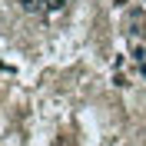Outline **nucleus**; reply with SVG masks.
I'll return each instance as SVG.
<instances>
[{
  "instance_id": "2",
  "label": "nucleus",
  "mask_w": 146,
  "mask_h": 146,
  "mask_svg": "<svg viewBox=\"0 0 146 146\" xmlns=\"http://www.w3.org/2000/svg\"><path fill=\"white\" fill-rule=\"evenodd\" d=\"M20 7L27 13H46V0H20Z\"/></svg>"
},
{
  "instance_id": "1",
  "label": "nucleus",
  "mask_w": 146,
  "mask_h": 146,
  "mask_svg": "<svg viewBox=\"0 0 146 146\" xmlns=\"http://www.w3.org/2000/svg\"><path fill=\"white\" fill-rule=\"evenodd\" d=\"M126 33H129V36H139V40L146 36V10L133 7V10L126 13Z\"/></svg>"
},
{
  "instance_id": "4",
  "label": "nucleus",
  "mask_w": 146,
  "mask_h": 146,
  "mask_svg": "<svg viewBox=\"0 0 146 146\" xmlns=\"http://www.w3.org/2000/svg\"><path fill=\"white\" fill-rule=\"evenodd\" d=\"M56 146H73V143H70V136H60V139H56Z\"/></svg>"
},
{
  "instance_id": "3",
  "label": "nucleus",
  "mask_w": 146,
  "mask_h": 146,
  "mask_svg": "<svg viewBox=\"0 0 146 146\" xmlns=\"http://www.w3.org/2000/svg\"><path fill=\"white\" fill-rule=\"evenodd\" d=\"M66 0H46V13H56V10H63Z\"/></svg>"
}]
</instances>
